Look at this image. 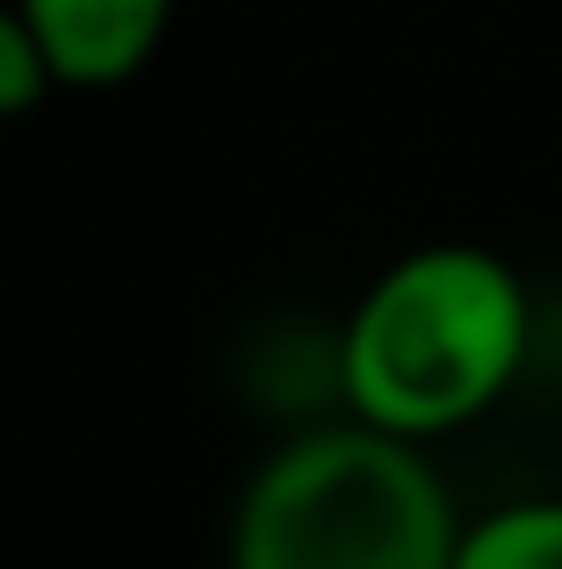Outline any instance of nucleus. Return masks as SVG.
<instances>
[{"label": "nucleus", "instance_id": "1", "mask_svg": "<svg viewBox=\"0 0 562 569\" xmlns=\"http://www.w3.org/2000/svg\"><path fill=\"white\" fill-rule=\"evenodd\" d=\"M534 347V303L505 252L411 246L353 296L339 325L347 411L404 440H448L505 403Z\"/></svg>", "mask_w": 562, "mask_h": 569}, {"label": "nucleus", "instance_id": "2", "mask_svg": "<svg viewBox=\"0 0 562 569\" xmlns=\"http://www.w3.org/2000/svg\"><path fill=\"white\" fill-rule=\"evenodd\" d=\"M462 541L425 440L368 418L318 426L260 455L231 505V569H448Z\"/></svg>", "mask_w": 562, "mask_h": 569}, {"label": "nucleus", "instance_id": "3", "mask_svg": "<svg viewBox=\"0 0 562 569\" xmlns=\"http://www.w3.org/2000/svg\"><path fill=\"white\" fill-rule=\"evenodd\" d=\"M51 58L58 87L72 94H109L130 87L173 37L181 0H14Z\"/></svg>", "mask_w": 562, "mask_h": 569}, {"label": "nucleus", "instance_id": "4", "mask_svg": "<svg viewBox=\"0 0 562 569\" xmlns=\"http://www.w3.org/2000/svg\"><path fill=\"white\" fill-rule=\"evenodd\" d=\"M448 569H562V498H520L462 519Z\"/></svg>", "mask_w": 562, "mask_h": 569}, {"label": "nucleus", "instance_id": "5", "mask_svg": "<svg viewBox=\"0 0 562 569\" xmlns=\"http://www.w3.org/2000/svg\"><path fill=\"white\" fill-rule=\"evenodd\" d=\"M51 94H58V72H51V58H43L29 14L14 8V0H0V123L37 116Z\"/></svg>", "mask_w": 562, "mask_h": 569}]
</instances>
